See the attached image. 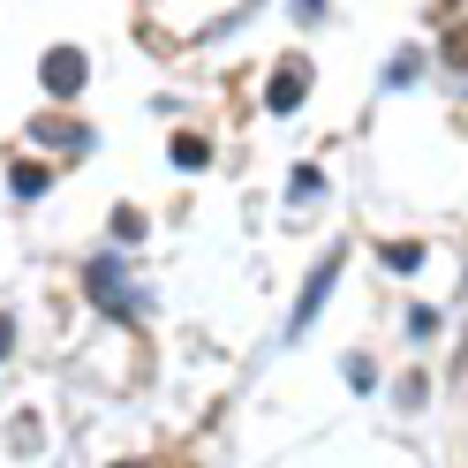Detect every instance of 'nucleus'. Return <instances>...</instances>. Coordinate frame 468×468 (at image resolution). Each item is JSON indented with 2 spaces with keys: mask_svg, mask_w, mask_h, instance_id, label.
Here are the masks:
<instances>
[{
  "mask_svg": "<svg viewBox=\"0 0 468 468\" xmlns=\"http://www.w3.org/2000/svg\"><path fill=\"white\" fill-rule=\"evenodd\" d=\"M8 347H16V325H8V317H0V356H8Z\"/></svg>",
  "mask_w": 468,
  "mask_h": 468,
  "instance_id": "7",
  "label": "nucleus"
},
{
  "mask_svg": "<svg viewBox=\"0 0 468 468\" xmlns=\"http://www.w3.org/2000/svg\"><path fill=\"white\" fill-rule=\"evenodd\" d=\"M46 83H53V91H76V83H83V53H76V46L46 53Z\"/></svg>",
  "mask_w": 468,
  "mask_h": 468,
  "instance_id": "2",
  "label": "nucleus"
},
{
  "mask_svg": "<svg viewBox=\"0 0 468 468\" xmlns=\"http://www.w3.org/2000/svg\"><path fill=\"white\" fill-rule=\"evenodd\" d=\"M386 265H393V272H416L423 250H416V242H386Z\"/></svg>",
  "mask_w": 468,
  "mask_h": 468,
  "instance_id": "5",
  "label": "nucleus"
},
{
  "mask_svg": "<svg viewBox=\"0 0 468 468\" xmlns=\"http://www.w3.org/2000/svg\"><path fill=\"white\" fill-rule=\"evenodd\" d=\"M113 272H122V265H91V295H99V310L122 317V310H129V295H122V280H113Z\"/></svg>",
  "mask_w": 468,
  "mask_h": 468,
  "instance_id": "3",
  "label": "nucleus"
},
{
  "mask_svg": "<svg viewBox=\"0 0 468 468\" xmlns=\"http://www.w3.org/2000/svg\"><path fill=\"white\" fill-rule=\"evenodd\" d=\"M204 159H212V152H204V144H197V136H182V144H174V166H189V174H197Z\"/></svg>",
  "mask_w": 468,
  "mask_h": 468,
  "instance_id": "6",
  "label": "nucleus"
},
{
  "mask_svg": "<svg viewBox=\"0 0 468 468\" xmlns=\"http://www.w3.org/2000/svg\"><path fill=\"white\" fill-rule=\"evenodd\" d=\"M333 280H340V257H325V265L310 272V287H303V295H295V317H287V333H303L310 317L325 310V295H333Z\"/></svg>",
  "mask_w": 468,
  "mask_h": 468,
  "instance_id": "1",
  "label": "nucleus"
},
{
  "mask_svg": "<svg viewBox=\"0 0 468 468\" xmlns=\"http://www.w3.org/2000/svg\"><path fill=\"white\" fill-rule=\"evenodd\" d=\"M295 99H303V76H295V69H280V83H272V113H287Z\"/></svg>",
  "mask_w": 468,
  "mask_h": 468,
  "instance_id": "4",
  "label": "nucleus"
}]
</instances>
